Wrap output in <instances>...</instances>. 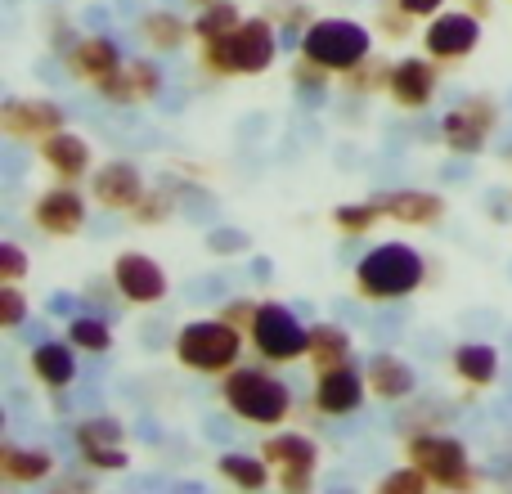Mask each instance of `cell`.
I'll list each match as a JSON object with an SVG mask.
<instances>
[{"label":"cell","instance_id":"6da1fadb","mask_svg":"<svg viewBox=\"0 0 512 494\" xmlns=\"http://www.w3.org/2000/svg\"><path fill=\"white\" fill-rule=\"evenodd\" d=\"M279 45L283 36L274 32V23L265 14L256 18H243L234 32L216 36V41H203V54H198V63H203L207 77H261V72L274 68V59H279Z\"/></svg>","mask_w":512,"mask_h":494},{"label":"cell","instance_id":"7a4b0ae2","mask_svg":"<svg viewBox=\"0 0 512 494\" xmlns=\"http://www.w3.org/2000/svg\"><path fill=\"white\" fill-rule=\"evenodd\" d=\"M355 297L364 301H400L414 297L427 279V261L409 243H382L355 265Z\"/></svg>","mask_w":512,"mask_h":494},{"label":"cell","instance_id":"3957f363","mask_svg":"<svg viewBox=\"0 0 512 494\" xmlns=\"http://www.w3.org/2000/svg\"><path fill=\"white\" fill-rule=\"evenodd\" d=\"M243 337L248 333L234 328L225 315L194 319V324H185L176 333L171 351H176V360L185 364V369L207 373V378H225V373L239 369V360H243Z\"/></svg>","mask_w":512,"mask_h":494},{"label":"cell","instance_id":"277c9868","mask_svg":"<svg viewBox=\"0 0 512 494\" xmlns=\"http://www.w3.org/2000/svg\"><path fill=\"white\" fill-rule=\"evenodd\" d=\"M221 400L239 423L279 427L292 414V387L265 369H230L221 382Z\"/></svg>","mask_w":512,"mask_h":494},{"label":"cell","instance_id":"5b68a950","mask_svg":"<svg viewBox=\"0 0 512 494\" xmlns=\"http://www.w3.org/2000/svg\"><path fill=\"white\" fill-rule=\"evenodd\" d=\"M297 54L315 59L319 68H328L333 77H342V72H351L355 63L373 54V36H369V27L355 23V18H315V23L301 32Z\"/></svg>","mask_w":512,"mask_h":494},{"label":"cell","instance_id":"8992f818","mask_svg":"<svg viewBox=\"0 0 512 494\" xmlns=\"http://www.w3.org/2000/svg\"><path fill=\"white\" fill-rule=\"evenodd\" d=\"M405 459L432 481V490H477V468L468 463V445L445 432H414L405 441Z\"/></svg>","mask_w":512,"mask_h":494},{"label":"cell","instance_id":"52a82bcc","mask_svg":"<svg viewBox=\"0 0 512 494\" xmlns=\"http://www.w3.org/2000/svg\"><path fill=\"white\" fill-rule=\"evenodd\" d=\"M248 337H252V351L270 364L306 360V351H310V328L283 301H261V315H256Z\"/></svg>","mask_w":512,"mask_h":494},{"label":"cell","instance_id":"ba28073f","mask_svg":"<svg viewBox=\"0 0 512 494\" xmlns=\"http://www.w3.org/2000/svg\"><path fill=\"white\" fill-rule=\"evenodd\" d=\"M261 454L270 459L274 477H279L283 490L301 494L315 486V472H319V445L310 441L306 432H274L261 441Z\"/></svg>","mask_w":512,"mask_h":494},{"label":"cell","instance_id":"9c48e42d","mask_svg":"<svg viewBox=\"0 0 512 494\" xmlns=\"http://www.w3.org/2000/svg\"><path fill=\"white\" fill-rule=\"evenodd\" d=\"M499 126V104L490 95H468L459 108H450V113L441 117V140L445 149L463 153V158H477L481 149H486L490 131Z\"/></svg>","mask_w":512,"mask_h":494},{"label":"cell","instance_id":"30bf717a","mask_svg":"<svg viewBox=\"0 0 512 494\" xmlns=\"http://www.w3.org/2000/svg\"><path fill=\"white\" fill-rule=\"evenodd\" d=\"M68 126V113H63L54 99L41 95H14L0 104V131L14 144H41L45 135L63 131Z\"/></svg>","mask_w":512,"mask_h":494},{"label":"cell","instance_id":"8fae6325","mask_svg":"<svg viewBox=\"0 0 512 494\" xmlns=\"http://www.w3.org/2000/svg\"><path fill=\"white\" fill-rule=\"evenodd\" d=\"M481 23H486V18L468 14V9H441L423 32L427 59H441V63L468 59V54L481 45Z\"/></svg>","mask_w":512,"mask_h":494},{"label":"cell","instance_id":"7c38bea8","mask_svg":"<svg viewBox=\"0 0 512 494\" xmlns=\"http://www.w3.org/2000/svg\"><path fill=\"white\" fill-rule=\"evenodd\" d=\"M113 288L122 292L131 306H158V301H167L171 279H167V270H162L158 256H149V252H117Z\"/></svg>","mask_w":512,"mask_h":494},{"label":"cell","instance_id":"4fadbf2b","mask_svg":"<svg viewBox=\"0 0 512 494\" xmlns=\"http://www.w3.org/2000/svg\"><path fill=\"white\" fill-rule=\"evenodd\" d=\"M369 396V378L355 369L351 360L333 364V369H319L315 373V387H310V405L319 409L324 418H346L364 405Z\"/></svg>","mask_w":512,"mask_h":494},{"label":"cell","instance_id":"5bb4252c","mask_svg":"<svg viewBox=\"0 0 512 494\" xmlns=\"http://www.w3.org/2000/svg\"><path fill=\"white\" fill-rule=\"evenodd\" d=\"M86 198L77 194V185H68V180H59L54 189H45V194H36L32 203V221L41 234H50V239H72V234L86 230Z\"/></svg>","mask_w":512,"mask_h":494},{"label":"cell","instance_id":"9a60e30c","mask_svg":"<svg viewBox=\"0 0 512 494\" xmlns=\"http://www.w3.org/2000/svg\"><path fill=\"white\" fill-rule=\"evenodd\" d=\"M95 95L108 104H149L162 95V68L153 59H126L117 72L95 81Z\"/></svg>","mask_w":512,"mask_h":494},{"label":"cell","instance_id":"2e32d148","mask_svg":"<svg viewBox=\"0 0 512 494\" xmlns=\"http://www.w3.org/2000/svg\"><path fill=\"white\" fill-rule=\"evenodd\" d=\"M144 194H149V189H144L140 167H135V162H126V158L108 162V167H99L95 176H90V198H95L104 212H126V216H131L135 207H140Z\"/></svg>","mask_w":512,"mask_h":494},{"label":"cell","instance_id":"e0dca14e","mask_svg":"<svg viewBox=\"0 0 512 494\" xmlns=\"http://www.w3.org/2000/svg\"><path fill=\"white\" fill-rule=\"evenodd\" d=\"M436 86H441V77H436V68L427 59H400L391 63L382 95L396 108H405V113H418V108H427L436 99Z\"/></svg>","mask_w":512,"mask_h":494},{"label":"cell","instance_id":"ac0fdd59","mask_svg":"<svg viewBox=\"0 0 512 494\" xmlns=\"http://www.w3.org/2000/svg\"><path fill=\"white\" fill-rule=\"evenodd\" d=\"M122 50H117L113 36H77V41L63 50V68H68L72 81H86V86H95L99 77H108V72L122 68Z\"/></svg>","mask_w":512,"mask_h":494},{"label":"cell","instance_id":"d6986e66","mask_svg":"<svg viewBox=\"0 0 512 494\" xmlns=\"http://www.w3.org/2000/svg\"><path fill=\"white\" fill-rule=\"evenodd\" d=\"M36 158H41L59 180H68V185H77V180L90 176V167H95L90 144L81 140L77 131H68V126H63V131H54V135H45V140L36 144Z\"/></svg>","mask_w":512,"mask_h":494},{"label":"cell","instance_id":"ffe728a7","mask_svg":"<svg viewBox=\"0 0 512 494\" xmlns=\"http://www.w3.org/2000/svg\"><path fill=\"white\" fill-rule=\"evenodd\" d=\"M387 221L409 225V230H427V225L445 221V198L432 189H396V194H378Z\"/></svg>","mask_w":512,"mask_h":494},{"label":"cell","instance_id":"44dd1931","mask_svg":"<svg viewBox=\"0 0 512 494\" xmlns=\"http://www.w3.org/2000/svg\"><path fill=\"white\" fill-rule=\"evenodd\" d=\"M364 378H369V396L387 400V405L409 400L418 387V373L409 369V360H400V355H391V351L373 355V360L364 364Z\"/></svg>","mask_w":512,"mask_h":494},{"label":"cell","instance_id":"7402d4cb","mask_svg":"<svg viewBox=\"0 0 512 494\" xmlns=\"http://www.w3.org/2000/svg\"><path fill=\"white\" fill-rule=\"evenodd\" d=\"M54 477V454L41 445H0V481L5 486H36Z\"/></svg>","mask_w":512,"mask_h":494},{"label":"cell","instance_id":"603a6c76","mask_svg":"<svg viewBox=\"0 0 512 494\" xmlns=\"http://www.w3.org/2000/svg\"><path fill=\"white\" fill-rule=\"evenodd\" d=\"M32 373L41 387L50 391H68L72 382H77V346L68 342V337H50V342L32 346Z\"/></svg>","mask_w":512,"mask_h":494},{"label":"cell","instance_id":"cb8c5ba5","mask_svg":"<svg viewBox=\"0 0 512 494\" xmlns=\"http://www.w3.org/2000/svg\"><path fill=\"white\" fill-rule=\"evenodd\" d=\"M189 36H194V23H185V18L171 14V9H153V14L140 18V41L149 45L153 54H176V50H185Z\"/></svg>","mask_w":512,"mask_h":494},{"label":"cell","instance_id":"d4e9b609","mask_svg":"<svg viewBox=\"0 0 512 494\" xmlns=\"http://www.w3.org/2000/svg\"><path fill=\"white\" fill-rule=\"evenodd\" d=\"M450 369L468 387H490L499 378V351L490 342H459L450 355Z\"/></svg>","mask_w":512,"mask_h":494},{"label":"cell","instance_id":"484cf974","mask_svg":"<svg viewBox=\"0 0 512 494\" xmlns=\"http://www.w3.org/2000/svg\"><path fill=\"white\" fill-rule=\"evenodd\" d=\"M216 472H221L230 486H239V490H265L274 481V468H270V459H265L261 450L256 454H221L216 459Z\"/></svg>","mask_w":512,"mask_h":494},{"label":"cell","instance_id":"4316f807","mask_svg":"<svg viewBox=\"0 0 512 494\" xmlns=\"http://www.w3.org/2000/svg\"><path fill=\"white\" fill-rule=\"evenodd\" d=\"M310 369H333V364L351 360V333L342 324H310V351H306Z\"/></svg>","mask_w":512,"mask_h":494},{"label":"cell","instance_id":"83f0119b","mask_svg":"<svg viewBox=\"0 0 512 494\" xmlns=\"http://www.w3.org/2000/svg\"><path fill=\"white\" fill-rule=\"evenodd\" d=\"M239 23H243V14H239V5H234V0H207V5H198L194 36H198V41H216V36L234 32Z\"/></svg>","mask_w":512,"mask_h":494},{"label":"cell","instance_id":"f1b7e54d","mask_svg":"<svg viewBox=\"0 0 512 494\" xmlns=\"http://www.w3.org/2000/svg\"><path fill=\"white\" fill-rule=\"evenodd\" d=\"M378 221H387V212H382L378 198H369V203H342L333 212V225L342 239H364V234L373 230Z\"/></svg>","mask_w":512,"mask_h":494},{"label":"cell","instance_id":"f546056e","mask_svg":"<svg viewBox=\"0 0 512 494\" xmlns=\"http://www.w3.org/2000/svg\"><path fill=\"white\" fill-rule=\"evenodd\" d=\"M68 342L86 355H104V351H113V328L95 315H77L68 324Z\"/></svg>","mask_w":512,"mask_h":494},{"label":"cell","instance_id":"4dcf8cb0","mask_svg":"<svg viewBox=\"0 0 512 494\" xmlns=\"http://www.w3.org/2000/svg\"><path fill=\"white\" fill-rule=\"evenodd\" d=\"M261 14L270 18V23H279V27H283V45H292V41L301 45L297 27H301V32H306V27L315 23V14H310V9L301 5V0H270V5H265Z\"/></svg>","mask_w":512,"mask_h":494},{"label":"cell","instance_id":"1f68e13d","mask_svg":"<svg viewBox=\"0 0 512 494\" xmlns=\"http://www.w3.org/2000/svg\"><path fill=\"white\" fill-rule=\"evenodd\" d=\"M387 72H391V63L369 54V59H360L351 72H342V81L351 95H373V90H387Z\"/></svg>","mask_w":512,"mask_h":494},{"label":"cell","instance_id":"d6a6232c","mask_svg":"<svg viewBox=\"0 0 512 494\" xmlns=\"http://www.w3.org/2000/svg\"><path fill=\"white\" fill-rule=\"evenodd\" d=\"M328 77H333V72L319 68V63L306 59V54H297V63H292V86H297L301 99H310V104H319V99L328 95Z\"/></svg>","mask_w":512,"mask_h":494},{"label":"cell","instance_id":"836d02e7","mask_svg":"<svg viewBox=\"0 0 512 494\" xmlns=\"http://www.w3.org/2000/svg\"><path fill=\"white\" fill-rule=\"evenodd\" d=\"M72 441L77 445H122V423L113 414H99V418H81L72 427Z\"/></svg>","mask_w":512,"mask_h":494},{"label":"cell","instance_id":"e575fe53","mask_svg":"<svg viewBox=\"0 0 512 494\" xmlns=\"http://www.w3.org/2000/svg\"><path fill=\"white\" fill-rule=\"evenodd\" d=\"M171 212H176V203H171L167 189H149V194L140 198V207L131 212V221L144 225V230H153V225H167Z\"/></svg>","mask_w":512,"mask_h":494},{"label":"cell","instance_id":"d590c367","mask_svg":"<svg viewBox=\"0 0 512 494\" xmlns=\"http://www.w3.org/2000/svg\"><path fill=\"white\" fill-rule=\"evenodd\" d=\"M81 450V463L95 472H126L131 468V454L122 445H77Z\"/></svg>","mask_w":512,"mask_h":494},{"label":"cell","instance_id":"8d00e7d4","mask_svg":"<svg viewBox=\"0 0 512 494\" xmlns=\"http://www.w3.org/2000/svg\"><path fill=\"white\" fill-rule=\"evenodd\" d=\"M378 32L391 36V41H405V36L414 32V14H409L400 0H382L378 5Z\"/></svg>","mask_w":512,"mask_h":494},{"label":"cell","instance_id":"74e56055","mask_svg":"<svg viewBox=\"0 0 512 494\" xmlns=\"http://www.w3.org/2000/svg\"><path fill=\"white\" fill-rule=\"evenodd\" d=\"M32 315L23 288L18 283H0V328H23V319Z\"/></svg>","mask_w":512,"mask_h":494},{"label":"cell","instance_id":"f35d334b","mask_svg":"<svg viewBox=\"0 0 512 494\" xmlns=\"http://www.w3.org/2000/svg\"><path fill=\"white\" fill-rule=\"evenodd\" d=\"M378 490L382 494H423V490H432V481H427L423 472L414 468V463H405V468L387 472V477L378 481Z\"/></svg>","mask_w":512,"mask_h":494},{"label":"cell","instance_id":"ab89813d","mask_svg":"<svg viewBox=\"0 0 512 494\" xmlns=\"http://www.w3.org/2000/svg\"><path fill=\"white\" fill-rule=\"evenodd\" d=\"M27 252L18 243H0V283H23Z\"/></svg>","mask_w":512,"mask_h":494},{"label":"cell","instance_id":"60d3db41","mask_svg":"<svg viewBox=\"0 0 512 494\" xmlns=\"http://www.w3.org/2000/svg\"><path fill=\"white\" fill-rule=\"evenodd\" d=\"M221 315L230 319L234 328H243V333H252L256 315H261V301H252V297H234V301H225V306H221Z\"/></svg>","mask_w":512,"mask_h":494},{"label":"cell","instance_id":"b9f144b4","mask_svg":"<svg viewBox=\"0 0 512 494\" xmlns=\"http://www.w3.org/2000/svg\"><path fill=\"white\" fill-rule=\"evenodd\" d=\"M207 247L212 252H248V234H239V230H212V239H207Z\"/></svg>","mask_w":512,"mask_h":494},{"label":"cell","instance_id":"7bdbcfd3","mask_svg":"<svg viewBox=\"0 0 512 494\" xmlns=\"http://www.w3.org/2000/svg\"><path fill=\"white\" fill-rule=\"evenodd\" d=\"M400 5H405L414 18H436L445 9V0H400Z\"/></svg>","mask_w":512,"mask_h":494},{"label":"cell","instance_id":"ee69618b","mask_svg":"<svg viewBox=\"0 0 512 494\" xmlns=\"http://www.w3.org/2000/svg\"><path fill=\"white\" fill-rule=\"evenodd\" d=\"M463 9H468V14H477V18H490V14H495V0H463Z\"/></svg>","mask_w":512,"mask_h":494},{"label":"cell","instance_id":"f6af8a7d","mask_svg":"<svg viewBox=\"0 0 512 494\" xmlns=\"http://www.w3.org/2000/svg\"><path fill=\"white\" fill-rule=\"evenodd\" d=\"M504 162H512V144H508V149H504Z\"/></svg>","mask_w":512,"mask_h":494},{"label":"cell","instance_id":"bcb514c9","mask_svg":"<svg viewBox=\"0 0 512 494\" xmlns=\"http://www.w3.org/2000/svg\"><path fill=\"white\" fill-rule=\"evenodd\" d=\"M194 5H207V0H194Z\"/></svg>","mask_w":512,"mask_h":494}]
</instances>
